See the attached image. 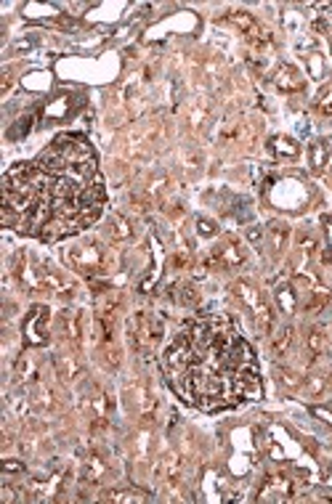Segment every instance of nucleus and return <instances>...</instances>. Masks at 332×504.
I'll use <instances>...</instances> for the list:
<instances>
[{"label":"nucleus","mask_w":332,"mask_h":504,"mask_svg":"<svg viewBox=\"0 0 332 504\" xmlns=\"http://www.w3.org/2000/svg\"><path fill=\"white\" fill-rule=\"evenodd\" d=\"M106 234H109V239L112 242H128L133 234V225L131 221L125 218V215H120V212H115L109 221H106Z\"/></svg>","instance_id":"13"},{"label":"nucleus","mask_w":332,"mask_h":504,"mask_svg":"<svg viewBox=\"0 0 332 504\" xmlns=\"http://www.w3.org/2000/svg\"><path fill=\"white\" fill-rule=\"evenodd\" d=\"M72 106H75V104H72V98H69V96H59V98H53L51 104L43 106L40 117L48 119V122H51V119H64L66 114L72 112Z\"/></svg>","instance_id":"17"},{"label":"nucleus","mask_w":332,"mask_h":504,"mask_svg":"<svg viewBox=\"0 0 332 504\" xmlns=\"http://www.w3.org/2000/svg\"><path fill=\"white\" fill-rule=\"evenodd\" d=\"M292 343H295V329L292 327H282V329L274 334V343H271V356L277 358H284L290 353Z\"/></svg>","instance_id":"18"},{"label":"nucleus","mask_w":332,"mask_h":504,"mask_svg":"<svg viewBox=\"0 0 332 504\" xmlns=\"http://www.w3.org/2000/svg\"><path fill=\"white\" fill-rule=\"evenodd\" d=\"M247 239H250L252 244H261V242H264V228H261V225H250V228H247Z\"/></svg>","instance_id":"37"},{"label":"nucleus","mask_w":332,"mask_h":504,"mask_svg":"<svg viewBox=\"0 0 332 504\" xmlns=\"http://www.w3.org/2000/svg\"><path fill=\"white\" fill-rule=\"evenodd\" d=\"M16 276L24 284L27 290L35 292H51V295H59V297H72L75 287L69 284V279H64L62 274H56L51 268L40 265L38 260H32L27 250H22L16 255Z\"/></svg>","instance_id":"3"},{"label":"nucleus","mask_w":332,"mask_h":504,"mask_svg":"<svg viewBox=\"0 0 332 504\" xmlns=\"http://www.w3.org/2000/svg\"><path fill=\"white\" fill-rule=\"evenodd\" d=\"M3 473H6V475H19V473H24V464L8 459V462L3 464Z\"/></svg>","instance_id":"36"},{"label":"nucleus","mask_w":332,"mask_h":504,"mask_svg":"<svg viewBox=\"0 0 332 504\" xmlns=\"http://www.w3.org/2000/svg\"><path fill=\"white\" fill-rule=\"evenodd\" d=\"M16 377L19 380H38V366H35V361L32 358L22 356L19 361H16Z\"/></svg>","instance_id":"26"},{"label":"nucleus","mask_w":332,"mask_h":504,"mask_svg":"<svg viewBox=\"0 0 332 504\" xmlns=\"http://www.w3.org/2000/svg\"><path fill=\"white\" fill-rule=\"evenodd\" d=\"M327 300H330V290H317L308 295V305H305V311L308 313H317V311H322L324 305H327Z\"/></svg>","instance_id":"28"},{"label":"nucleus","mask_w":332,"mask_h":504,"mask_svg":"<svg viewBox=\"0 0 332 504\" xmlns=\"http://www.w3.org/2000/svg\"><path fill=\"white\" fill-rule=\"evenodd\" d=\"M274 374H277L279 385H284V387H301V385H303V377H298V374L290 369H277Z\"/></svg>","instance_id":"29"},{"label":"nucleus","mask_w":332,"mask_h":504,"mask_svg":"<svg viewBox=\"0 0 332 504\" xmlns=\"http://www.w3.org/2000/svg\"><path fill=\"white\" fill-rule=\"evenodd\" d=\"M181 470H184V464H181V457H178V454H171L165 462L159 464V475L165 477L168 483H175L178 475H181Z\"/></svg>","instance_id":"22"},{"label":"nucleus","mask_w":332,"mask_h":504,"mask_svg":"<svg viewBox=\"0 0 332 504\" xmlns=\"http://www.w3.org/2000/svg\"><path fill=\"white\" fill-rule=\"evenodd\" d=\"M298 250H301V255H303V258H308L311 252H317V239H314V234H311V231H303V234L298 237Z\"/></svg>","instance_id":"30"},{"label":"nucleus","mask_w":332,"mask_h":504,"mask_svg":"<svg viewBox=\"0 0 332 504\" xmlns=\"http://www.w3.org/2000/svg\"><path fill=\"white\" fill-rule=\"evenodd\" d=\"M162 374L175 396L205 414L237 409L264 396L255 350L237 321L224 313L184 321L162 353Z\"/></svg>","instance_id":"2"},{"label":"nucleus","mask_w":332,"mask_h":504,"mask_svg":"<svg viewBox=\"0 0 332 504\" xmlns=\"http://www.w3.org/2000/svg\"><path fill=\"white\" fill-rule=\"evenodd\" d=\"M181 297H178V303L181 305H186V308H192V305H197L199 303V292L194 290V287H192V284H184V287H181Z\"/></svg>","instance_id":"31"},{"label":"nucleus","mask_w":332,"mask_h":504,"mask_svg":"<svg viewBox=\"0 0 332 504\" xmlns=\"http://www.w3.org/2000/svg\"><path fill=\"white\" fill-rule=\"evenodd\" d=\"M66 263L72 265L78 274L85 276H101L106 274V250L99 242H82L66 250Z\"/></svg>","instance_id":"5"},{"label":"nucleus","mask_w":332,"mask_h":504,"mask_svg":"<svg viewBox=\"0 0 332 504\" xmlns=\"http://www.w3.org/2000/svg\"><path fill=\"white\" fill-rule=\"evenodd\" d=\"M48 321H51V311L45 305H35L29 308V313L22 321V334H24V343L29 348H43L48 345Z\"/></svg>","instance_id":"7"},{"label":"nucleus","mask_w":332,"mask_h":504,"mask_svg":"<svg viewBox=\"0 0 332 504\" xmlns=\"http://www.w3.org/2000/svg\"><path fill=\"white\" fill-rule=\"evenodd\" d=\"M327 377H324V374H311V377H303V385H301V387H303L305 393H308V396H324V390H327Z\"/></svg>","instance_id":"24"},{"label":"nucleus","mask_w":332,"mask_h":504,"mask_svg":"<svg viewBox=\"0 0 332 504\" xmlns=\"http://www.w3.org/2000/svg\"><path fill=\"white\" fill-rule=\"evenodd\" d=\"M330 154H332V146L327 138H317L314 144L308 146V162H311V170L314 172H322L327 168V162H330Z\"/></svg>","instance_id":"12"},{"label":"nucleus","mask_w":332,"mask_h":504,"mask_svg":"<svg viewBox=\"0 0 332 504\" xmlns=\"http://www.w3.org/2000/svg\"><path fill=\"white\" fill-rule=\"evenodd\" d=\"M56 364H59V374H62L64 380H75L80 374V364L72 356H59Z\"/></svg>","instance_id":"27"},{"label":"nucleus","mask_w":332,"mask_h":504,"mask_svg":"<svg viewBox=\"0 0 332 504\" xmlns=\"http://www.w3.org/2000/svg\"><path fill=\"white\" fill-rule=\"evenodd\" d=\"M308 69H311V77H324V59L322 53H308Z\"/></svg>","instance_id":"32"},{"label":"nucleus","mask_w":332,"mask_h":504,"mask_svg":"<svg viewBox=\"0 0 332 504\" xmlns=\"http://www.w3.org/2000/svg\"><path fill=\"white\" fill-rule=\"evenodd\" d=\"M106 462L99 457V454H91V457H85V462H82V483H99L101 477L106 475Z\"/></svg>","instance_id":"16"},{"label":"nucleus","mask_w":332,"mask_h":504,"mask_svg":"<svg viewBox=\"0 0 332 504\" xmlns=\"http://www.w3.org/2000/svg\"><path fill=\"white\" fill-rule=\"evenodd\" d=\"M197 231L199 237H215V234H218V225L212 223V221H208V218H197Z\"/></svg>","instance_id":"34"},{"label":"nucleus","mask_w":332,"mask_h":504,"mask_svg":"<svg viewBox=\"0 0 332 504\" xmlns=\"http://www.w3.org/2000/svg\"><path fill=\"white\" fill-rule=\"evenodd\" d=\"M287 234H290V228L284 223H279V221H274V223L268 225V237H271V250L282 252L284 250V242H287Z\"/></svg>","instance_id":"23"},{"label":"nucleus","mask_w":332,"mask_h":504,"mask_svg":"<svg viewBox=\"0 0 332 504\" xmlns=\"http://www.w3.org/2000/svg\"><path fill=\"white\" fill-rule=\"evenodd\" d=\"M324 223V237H327V250H324V263H332V218H322Z\"/></svg>","instance_id":"33"},{"label":"nucleus","mask_w":332,"mask_h":504,"mask_svg":"<svg viewBox=\"0 0 332 504\" xmlns=\"http://www.w3.org/2000/svg\"><path fill=\"white\" fill-rule=\"evenodd\" d=\"M231 295H234V300L252 316L255 332L266 337V334L271 332V327H274V311H271V305L266 303L261 290H258L255 284H250L247 279H239V281L231 284Z\"/></svg>","instance_id":"4"},{"label":"nucleus","mask_w":332,"mask_h":504,"mask_svg":"<svg viewBox=\"0 0 332 504\" xmlns=\"http://www.w3.org/2000/svg\"><path fill=\"white\" fill-rule=\"evenodd\" d=\"M226 19L231 22V27H234L239 35L247 40L261 56H268V51H271V35H268V29L261 27V22H258L255 16H250L247 11H231Z\"/></svg>","instance_id":"6"},{"label":"nucleus","mask_w":332,"mask_h":504,"mask_svg":"<svg viewBox=\"0 0 332 504\" xmlns=\"http://www.w3.org/2000/svg\"><path fill=\"white\" fill-rule=\"evenodd\" d=\"M101 502H152V494L138 489H112L101 494Z\"/></svg>","instance_id":"14"},{"label":"nucleus","mask_w":332,"mask_h":504,"mask_svg":"<svg viewBox=\"0 0 332 504\" xmlns=\"http://www.w3.org/2000/svg\"><path fill=\"white\" fill-rule=\"evenodd\" d=\"M29 125H32V114H27L24 119L16 122V128L11 131V138H22V135H27V133H29Z\"/></svg>","instance_id":"35"},{"label":"nucleus","mask_w":332,"mask_h":504,"mask_svg":"<svg viewBox=\"0 0 332 504\" xmlns=\"http://www.w3.org/2000/svg\"><path fill=\"white\" fill-rule=\"evenodd\" d=\"M268 146H271V154H274V157H282V159H295L298 154H301V146L295 144L292 138H287V135H277V138H271Z\"/></svg>","instance_id":"19"},{"label":"nucleus","mask_w":332,"mask_h":504,"mask_svg":"<svg viewBox=\"0 0 332 504\" xmlns=\"http://www.w3.org/2000/svg\"><path fill=\"white\" fill-rule=\"evenodd\" d=\"M305 350H308L311 356H322V353L327 350V334H324V329L314 327V329L305 334Z\"/></svg>","instance_id":"20"},{"label":"nucleus","mask_w":332,"mask_h":504,"mask_svg":"<svg viewBox=\"0 0 332 504\" xmlns=\"http://www.w3.org/2000/svg\"><path fill=\"white\" fill-rule=\"evenodd\" d=\"M0 188L3 225L40 242L75 237L106 207L99 159L80 133H64L35 159L8 168Z\"/></svg>","instance_id":"1"},{"label":"nucleus","mask_w":332,"mask_h":504,"mask_svg":"<svg viewBox=\"0 0 332 504\" xmlns=\"http://www.w3.org/2000/svg\"><path fill=\"white\" fill-rule=\"evenodd\" d=\"M317 8V29L319 32H324L327 38H330V45H332V3H322V6H314Z\"/></svg>","instance_id":"21"},{"label":"nucleus","mask_w":332,"mask_h":504,"mask_svg":"<svg viewBox=\"0 0 332 504\" xmlns=\"http://www.w3.org/2000/svg\"><path fill=\"white\" fill-rule=\"evenodd\" d=\"M274 292H277L279 311H282L284 316H292V313L298 311V295H295V287H292L290 279H282V281H277Z\"/></svg>","instance_id":"11"},{"label":"nucleus","mask_w":332,"mask_h":504,"mask_svg":"<svg viewBox=\"0 0 332 504\" xmlns=\"http://www.w3.org/2000/svg\"><path fill=\"white\" fill-rule=\"evenodd\" d=\"M314 109H317L322 117H332V82L319 91L317 101H314Z\"/></svg>","instance_id":"25"},{"label":"nucleus","mask_w":332,"mask_h":504,"mask_svg":"<svg viewBox=\"0 0 332 504\" xmlns=\"http://www.w3.org/2000/svg\"><path fill=\"white\" fill-rule=\"evenodd\" d=\"M271 82L277 85V91L282 93H298L305 88V80L303 75H301V69L292 64H279L277 69H274V75H271Z\"/></svg>","instance_id":"10"},{"label":"nucleus","mask_w":332,"mask_h":504,"mask_svg":"<svg viewBox=\"0 0 332 504\" xmlns=\"http://www.w3.org/2000/svg\"><path fill=\"white\" fill-rule=\"evenodd\" d=\"M314 414H317V417H324V420H327V422L332 424V411H327V409H314Z\"/></svg>","instance_id":"38"},{"label":"nucleus","mask_w":332,"mask_h":504,"mask_svg":"<svg viewBox=\"0 0 332 504\" xmlns=\"http://www.w3.org/2000/svg\"><path fill=\"white\" fill-rule=\"evenodd\" d=\"M298 486H295V480L290 475H284V473H274V475L266 477L264 489L258 494V502H290L295 499V494H298Z\"/></svg>","instance_id":"9"},{"label":"nucleus","mask_w":332,"mask_h":504,"mask_svg":"<svg viewBox=\"0 0 332 504\" xmlns=\"http://www.w3.org/2000/svg\"><path fill=\"white\" fill-rule=\"evenodd\" d=\"M59 324H62V334H64L66 340L78 343L80 337H82V316H80L78 311H64L59 316Z\"/></svg>","instance_id":"15"},{"label":"nucleus","mask_w":332,"mask_h":504,"mask_svg":"<svg viewBox=\"0 0 332 504\" xmlns=\"http://www.w3.org/2000/svg\"><path fill=\"white\" fill-rule=\"evenodd\" d=\"M247 260V252L239 244L237 239H224L215 250L208 255V265L212 268H221V271H234L239 265Z\"/></svg>","instance_id":"8"}]
</instances>
